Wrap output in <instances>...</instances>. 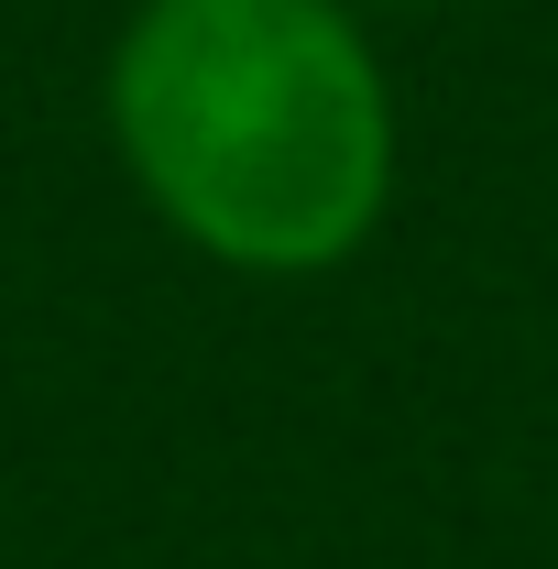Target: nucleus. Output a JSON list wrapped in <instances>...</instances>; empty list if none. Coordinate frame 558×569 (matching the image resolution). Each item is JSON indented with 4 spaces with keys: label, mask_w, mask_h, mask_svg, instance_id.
Returning a JSON list of instances; mask_svg holds the SVG:
<instances>
[{
    "label": "nucleus",
    "mask_w": 558,
    "mask_h": 569,
    "mask_svg": "<svg viewBox=\"0 0 558 569\" xmlns=\"http://www.w3.org/2000/svg\"><path fill=\"white\" fill-rule=\"evenodd\" d=\"M99 110L142 209L219 274H340L395 209L406 121L350 0H132Z\"/></svg>",
    "instance_id": "nucleus-1"
},
{
    "label": "nucleus",
    "mask_w": 558,
    "mask_h": 569,
    "mask_svg": "<svg viewBox=\"0 0 558 569\" xmlns=\"http://www.w3.org/2000/svg\"><path fill=\"white\" fill-rule=\"evenodd\" d=\"M350 11H361V22H372V11H417V0H350Z\"/></svg>",
    "instance_id": "nucleus-2"
}]
</instances>
